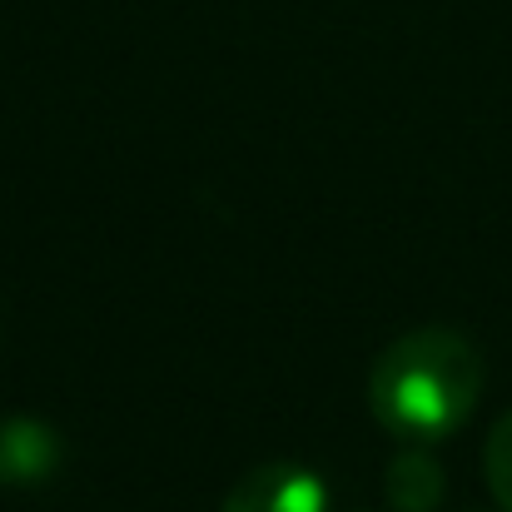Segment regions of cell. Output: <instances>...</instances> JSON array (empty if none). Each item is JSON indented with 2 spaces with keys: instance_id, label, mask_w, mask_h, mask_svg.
I'll return each instance as SVG.
<instances>
[{
  "instance_id": "cell-5",
  "label": "cell",
  "mask_w": 512,
  "mask_h": 512,
  "mask_svg": "<svg viewBox=\"0 0 512 512\" xmlns=\"http://www.w3.org/2000/svg\"><path fill=\"white\" fill-rule=\"evenodd\" d=\"M483 473H488V493L503 512H512V413H503L483 443Z\"/></svg>"
},
{
  "instance_id": "cell-3",
  "label": "cell",
  "mask_w": 512,
  "mask_h": 512,
  "mask_svg": "<svg viewBox=\"0 0 512 512\" xmlns=\"http://www.w3.org/2000/svg\"><path fill=\"white\" fill-rule=\"evenodd\" d=\"M60 463V443L35 418H10L0 428V483H40Z\"/></svg>"
},
{
  "instance_id": "cell-1",
  "label": "cell",
  "mask_w": 512,
  "mask_h": 512,
  "mask_svg": "<svg viewBox=\"0 0 512 512\" xmlns=\"http://www.w3.org/2000/svg\"><path fill=\"white\" fill-rule=\"evenodd\" d=\"M483 353L458 329H413L393 339L368 373L373 418L403 443H438L458 433L483 398Z\"/></svg>"
},
{
  "instance_id": "cell-2",
  "label": "cell",
  "mask_w": 512,
  "mask_h": 512,
  "mask_svg": "<svg viewBox=\"0 0 512 512\" xmlns=\"http://www.w3.org/2000/svg\"><path fill=\"white\" fill-rule=\"evenodd\" d=\"M219 512H329V488L304 463H259L229 488Z\"/></svg>"
},
{
  "instance_id": "cell-4",
  "label": "cell",
  "mask_w": 512,
  "mask_h": 512,
  "mask_svg": "<svg viewBox=\"0 0 512 512\" xmlns=\"http://www.w3.org/2000/svg\"><path fill=\"white\" fill-rule=\"evenodd\" d=\"M383 493H388V503L398 512H433L443 503V493H448V478L423 448H413V453H398L388 463Z\"/></svg>"
}]
</instances>
